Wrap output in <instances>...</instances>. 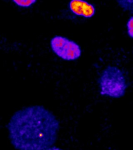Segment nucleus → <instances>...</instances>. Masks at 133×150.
Instances as JSON below:
<instances>
[{
	"mask_svg": "<svg viewBox=\"0 0 133 150\" xmlns=\"http://www.w3.org/2000/svg\"><path fill=\"white\" fill-rule=\"evenodd\" d=\"M117 3L125 11L133 13V0H119Z\"/></svg>",
	"mask_w": 133,
	"mask_h": 150,
	"instance_id": "5",
	"label": "nucleus"
},
{
	"mask_svg": "<svg viewBox=\"0 0 133 150\" xmlns=\"http://www.w3.org/2000/svg\"><path fill=\"white\" fill-rule=\"evenodd\" d=\"M69 7L73 14L87 18H91L96 13L93 5L83 0H72L69 3Z\"/></svg>",
	"mask_w": 133,
	"mask_h": 150,
	"instance_id": "4",
	"label": "nucleus"
},
{
	"mask_svg": "<svg viewBox=\"0 0 133 150\" xmlns=\"http://www.w3.org/2000/svg\"><path fill=\"white\" fill-rule=\"evenodd\" d=\"M63 150L61 148H57L56 146H51L49 148H47L46 150Z\"/></svg>",
	"mask_w": 133,
	"mask_h": 150,
	"instance_id": "8",
	"label": "nucleus"
},
{
	"mask_svg": "<svg viewBox=\"0 0 133 150\" xmlns=\"http://www.w3.org/2000/svg\"><path fill=\"white\" fill-rule=\"evenodd\" d=\"M127 30L128 35L133 39V16L130 17L127 23Z\"/></svg>",
	"mask_w": 133,
	"mask_h": 150,
	"instance_id": "7",
	"label": "nucleus"
},
{
	"mask_svg": "<svg viewBox=\"0 0 133 150\" xmlns=\"http://www.w3.org/2000/svg\"><path fill=\"white\" fill-rule=\"evenodd\" d=\"M13 2L15 3L17 6L20 7H28L37 2V1L35 0H13Z\"/></svg>",
	"mask_w": 133,
	"mask_h": 150,
	"instance_id": "6",
	"label": "nucleus"
},
{
	"mask_svg": "<svg viewBox=\"0 0 133 150\" xmlns=\"http://www.w3.org/2000/svg\"><path fill=\"white\" fill-rule=\"evenodd\" d=\"M7 128L9 140L16 150H45L57 140L60 122L43 106H30L15 112Z\"/></svg>",
	"mask_w": 133,
	"mask_h": 150,
	"instance_id": "1",
	"label": "nucleus"
},
{
	"mask_svg": "<svg viewBox=\"0 0 133 150\" xmlns=\"http://www.w3.org/2000/svg\"><path fill=\"white\" fill-rule=\"evenodd\" d=\"M102 96L118 98L124 96L127 85L123 73L115 66H109L103 70L99 79Z\"/></svg>",
	"mask_w": 133,
	"mask_h": 150,
	"instance_id": "2",
	"label": "nucleus"
},
{
	"mask_svg": "<svg viewBox=\"0 0 133 150\" xmlns=\"http://www.w3.org/2000/svg\"><path fill=\"white\" fill-rule=\"evenodd\" d=\"M50 45L56 55L65 61L76 60L82 54L81 48L77 43L61 35L52 38Z\"/></svg>",
	"mask_w": 133,
	"mask_h": 150,
	"instance_id": "3",
	"label": "nucleus"
}]
</instances>
